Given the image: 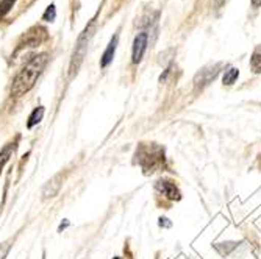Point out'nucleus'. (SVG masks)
Returning a JSON list of instances; mask_svg holds the SVG:
<instances>
[{"instance_id":"nucleus-1","label":"nucleus","mask_w":261,"mask_h":259,"mask_svg":"<svg viewBox=\"0 0 261 259\" xmlns=\"http://www.w3.org/2000/svg\"><path fill=\"white\" fill-rule=\"evenodd\" d=\"M47 61H49V55L39 53V55H35L25 66H23V69L16 75V78L13 81L11 96L20 97L25 92H29L35 86L39 75L42 74L44 67L47 66Z\"/></svg>"},{"instance_id":"nucleus-2","label":"nucleus","mask_w":261,"mask_h":259,"mask_svg":"<svg viewBox=\"0 0 261 259\" xmlns=\"http://www.w3.org/2000/svg\"><path fill=\"white\" fill-rule=\"evenodd\" d=\"M136 156L139 158V164L146 172H155V169H158L164 162V150L153 144L147 147H141Z\"/></svg>"},{"instance_id":"nucleus-3","label":"nucleus","mask_w":261,"mask_h":259,"mask_svg":"<svg viewBox=\"0 0 261 259\" xmlns=\"http://www.w3.org/2000/svg\"><path fill=\"white\" fill-rule=\"evenodd\" d=\"M146 49H147V33L141 32L133 41V63L135 64H138L142 60V55H144Z\"/></svg>"},{"instance_id":"nucleus-4","label":"nucleus","mask_w":261,"mask_h":259,"mask_svg":"<svg viewBox=\"0 0 261 259\" xmlns=\"http://www.w3.org/2000/svg\"><path fill=\"white\" fill-rule=\"evenodd\" d=\"M156 189L163 194V195H166L169 200H178L180 198V191H178V187L172 183V181H169V180H160L158 183H156Z\"/></svg>"},{"instance_id":"nucleus-5","label":"nucleus","mask_w":261,"mask_h":259,"mask_svg":"<svg viewBox=\"0 0 261 259\" xmlns=\"http://www.w3.org/2000/svg\"><path fill=\"white\" fill-rule=\"evenodd\" d=\"M60 187H61V177L57 175L54 180H50L49 183H47L44 186V189H42V195L45 198H49V197H55L60 191Z\"/></svg>"},{"instance_id":"nucleus-6","label":"nucleus","mask_w":261,"mask_h":259,"mask_svg":"<svg viewBox=\"0 0 261 259\" xmlns=\"http://www.w3.org/2000/svg\"><path fill=\"white\" fill-rule=\"evenodd\" d=\"M116 47H117V36H114V38L110 41L108 47H107V50H105V53H103V56H102V67H107V66L113 61V56H114V52H116Z\"/></svg>"},{"instance_id":"nucleus-7","label":"nucleus","mask_w":261,"mask_h":259,"mask_svg":"<svg viewBox=\"0 0 261 259\" xmlns=\"http://www.w3.org/2000/svg\"><path fill=\"white\" fill-rule=\"evenodd\" d=\"M250 67L255 74L261 72V45L256 47L252 53V56H250Z\"/></svg>"},{"instance_id":"nucleus-8","label":"nucleus","mask_w":261,"mask_h":259,"mask_svg":"<svg viewBox=\"0 0 261 259\" xmlns=\"http://www.w3.org/2000/svg\"><path fill=\"white\" fill-rule=\"evenodd\" d=\"M238 75H240V70L234 69V67H230L228 70H225V74H224V78H222L224 84H227V86L233 84L236 80H238Z\"/></svg>"},{"instance_id":"nucleus-9","label":"nucleus","mask_w":261,"mask_h":259,"mask_svg":"<svg viewBox=\"0 0 261 259\" xmlns=\"http://www.w3.org/2000/svg\"><path fill=\"white\" fill-rule=\"evenodd\" d=\"M42 116H44V108H42V106L36 108V109H35V111L32 112L30 119H29V127L32 128L33 125L39 124V122H41V119H42Z\"/></svg>"},{"instance_id":"nucleus-10","label":"nucleus","mask_w":261,"mask_h":259,"mask_svg":"<svg viewBox=\"0 0 261 259\" xmlns=\"http://www.w3.org/2000/svg\"><path fill=\"white\" fill-rule=\"evenodd\" d=\"M42 19L47 20V22H52L55 19V5H50L49 8H47V11L44 13Z\"/></svg>"},{"instance_id":"nucleus-11","label":"nucleus","mask_w":261,"mask_h":259,"mask_svg":"<svg viewBox=\"0 0 261 259\" xmlns=\"http://www.w3.org/2000/svg\"><path fill=\"white\" fill-rule=\"evenodd\" d=\"M8 250H10V244H8V242L4 244V245H0V259H5Z\"/></svg>"},{"instance_id":"nucleus-12","label":"nucleus","mask_w":261,"mask_h":259,"mask_svg":"<svg viewBox=\"0 0 261 259\" xmlns=\"http://www.w3.org/2000/svg\"><path fill=\"white\" fill-rule=\"evenodd\" d=\"M252 5L253 7H261V0H252Z\"/></svg>"},{"instance_id":"nucleus-13","label":"nucleus","mask_w":261,"mask_h":259,"mask_svg":"<svg viewBox=\"0 0 261 259\" xmlns=\"http://www.w3.org/2000/svg\"><path fill=\"white\" fill-rule=\"evenodd\" d=\"M116 259H121V257H116Z\"/></svg>"},{"instance_id":"nucleus-14","label":"nucleus","mask_w":261,"mask_h":259,"mask_svg":"<svg viewBox=\"0 0 261 259\" xmlns=\"http://www.w3.org/2000/svg\"><path fill=\"white\" fill-rule=\"evenodd\" d=\"M0 2H4V0H0Z\"/></svg>"}]
</instances>
